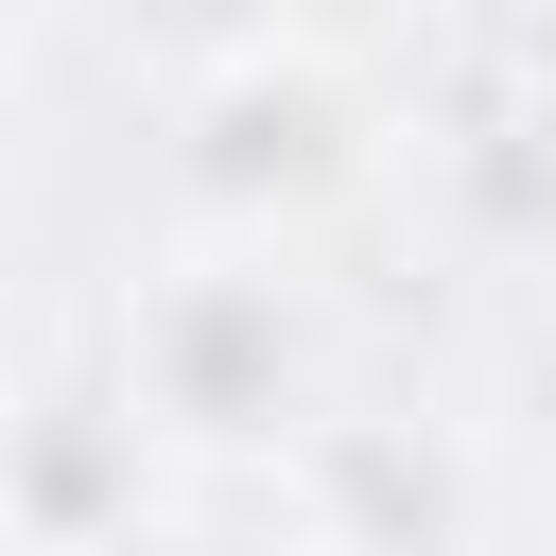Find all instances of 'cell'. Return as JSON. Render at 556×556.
Listing matches in <instances>:
<instances>
[{"mask_svg": "<svg viewBox=\"0 0 556 556\" xmlns=\"http://www.w3.org/2000/svg\"><path fill=\"white\" fill-rule=\"evenodd\" d=\"M295 469H313L330 556H434V539L469 521V469H452V434H417V417H313Z\"/></svg>", "mask_w": 556, "mask_h": 556, "instance_id": "3957f363", "label": "cell"}, {"mask_svg": "<svg viewBox=\"0 0 556 556\" xmlns=\"http://www.w3.org/2000/svg\"><path fill=\"white\" fill-rule=\"evenodd\" d=\"M504 417L556 452V295H539V313H521V348H504Z\"/></svg>", "mask_w": 556, "mask_h": 556, "instance_id": "5b68a950", "label": "cell"}, {"mask_svg": "<svg viewBox=\"0 0 556 556\" xmlns=\"http://www.w3.org/2000/svg\"><path fill=\"white\" fill-rule=\"evenodd\" d=\"M139 486H156V417L139 400H35L17 417V539L35 556L139 539Z\"/></svg>", "mask_w": 556, "mask_h": 556, "instance_id": "277c9868", "label": "cell"}, {"mask_svg": "<svg viewBox=\"0 0 556 556\" xmlns=\"http://www.w3.org/2000/svg\"><path fill=\"white\" fill-rule=\"evenodd\" d=\"M174 174H191V208H226L243 243H261L278 208L348 191V174H365L348 52H330V35H226V52H208V87H191V139H174Z\"/></svg>", "mask_w": 556, "mask_h": 556, "instance_id": "7a4b0ae2", "label": "cell"}, {"mask_svg": "<svg viewBox=\"0 0 556 556\" xmlns=\"http://www.w3.org/2000/svg\"><path fill=\"white\" fill-rule=\"evenodd\" d=\"M122 400L156 434H313V313L278 278V243H208V261H156L122 295Z\"/></svg>", "mask_w": 556, "mask_h": 556, "instance_id": "6da1fadb", "label": "cell"}]
</instances>
